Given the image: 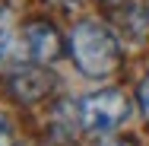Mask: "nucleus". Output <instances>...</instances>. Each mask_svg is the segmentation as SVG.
<instances>
[{"label":"nucleus","instance_id":"8","mask_svg":"<svg viewBox=\"0 0 149 146\" xmlns=\"http://www.w3.org/2000/svg\"><path fill=\"white\" fill-rule=\"evenodd\" d=\"M102 146H133V143H127V140H105Z\"/></svg>","mask_w":149,"mask_h":146},{"label":"nucleus","instance_id":"4","mask_svg":"<svg viewBox=\"0 0 149 146\" xmlns=\"http://www.w3.org/2000/svg\"><path fill=\"white\" fill-rule=\"evenodd\" d=\"M51 73L48 70H41V67H29V70H19L16 76H13V95L19 98V102H38V98H45L48 92H51Z\"/></svg>","mask_w":149,"mask_h":146},{"label":"nucleus","instance_id":"7","mask_svg":"<svg viewBox=\"0 0 149 146\" xmlns=\"http://www.w3.org/2000/svg\"><path fill=\"white\" fill-rule=\"evenodd\" d=\"M0 146H13V130H10V121L0 115Z\"/></svg>","mask_w":149,"mask_h":146},{"label":"nucleus","instance_id":"3","mask_svg":"<svg viewBox=\"0 0 149 146\" xmlns=\"http://www.w3.org/2000/svg\"><path fill=\"white\" fill-rule=\"evenodd\" d=\"M22 41H26L29 57L38 60V64H48V60H54L60 54V35L48 22H32V26H26Z\"/></svg>","mask_w":149,"mask_h":146},{"label":"nucleus","instance_id":"5","mask_svg":"<svg viewBox=\"0 0 149 146\" xmlns=\"http://www.w3.org/2000/svg\"><path fill=\"white\" fill-rule=\"evenodd\" d=\"M16 45V32H13V16L6 13V6H0V57H6Z\"/></svg>","mask_w":149,"mask_h":146},{"label":"nucleus","instance_id":"2","mask_svg":"<svg viewBox=\"0 0 149 146\" xmlns=\"http://www.w3.org/2000/svg\"><path fill=\"white\" fill-rule=\"evenodd\" d=\"M130 115V102L124 92L114 89H102V92H92L79 102V121L89 133H108L120 127Z\"/></svg>","mask_w":149,"mask_h":146},{"label":"nucleus","instance_id":"1","mask_svg":"<svg viewBox=\"0 0 149 146\" xmlns=\"http://www.w3.org/2000/svg\"><path fill=\"white\" fill-rule=\"evenodd\" d=\"M70 54H73L76 67H79L86 76L98 80V76H108V73L118 67L120 45L102 22L83 19V22H76L73 32H70Z\"/></svg>","mask_w":149,"mask_h":146},{"label":"nucleus","instance_id":"6","mask_svg":"<svg viewBox=\"0 0 149 146\" xmlns=\"http://www.w3.org/2000/svg\"><path fill=\"white\" fill-rule=\"evenodd\" d=\"M136 102H140V111H143V117L149 121V76L136 86Z\"/></svg>","mask_w":149,"mask_h":146},{"label":"nucleus","instance_id":"9","mask_svg":"<svg viewBox=\"0 0 149 146\" xmlns=\"http://www.w3.org/2000/svg\"><path fill=\"white\" fill-rule=\"evenodd\" d=\"M57 3H76V0H57Z\"/></svg>","mask_w":149,"mask_h":146}]
</instances>
